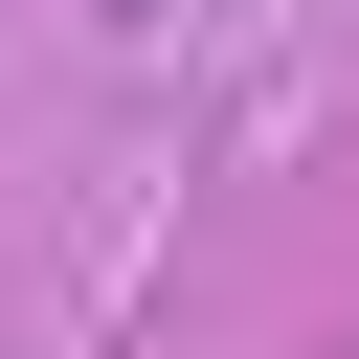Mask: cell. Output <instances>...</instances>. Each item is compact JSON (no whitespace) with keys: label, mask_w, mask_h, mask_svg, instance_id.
Returning <instances> with one entry per match:
<instances>
[{"label":"cell","mask_w":359,"mask_h":359,"mask_svg":"<svg viewBox=\"0 0 359 359\" xmlns=\"http://www.w3.org/2000/svg\"><path fill=\"white\" fill-rule=\"evenodd\" d=\"M90 22H157V0H90Z\"/></svg>","instance_id":"1"}]
</instances>
